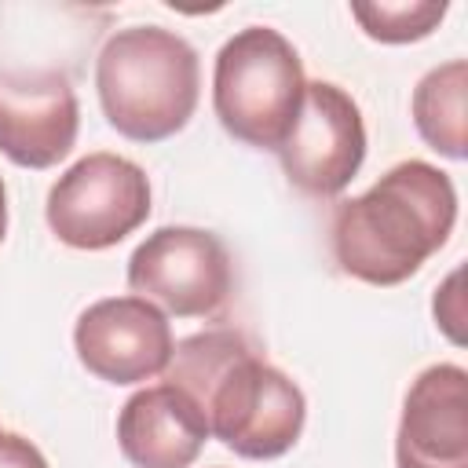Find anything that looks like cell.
<instances>
[{
	"mask_svg": "<svg viewBox=\"0 0 468 468\" xmlns=\"http://www.w3.org/2000/svg\"><path fill=\"white\" fill-rule=\"evenodd\" d=\"M165 384L179 388L205 413L208 435L245 461L289 453L307 420L303 391L230 325L179 340Z\"/></svg>",
	"mask_w": 468,
	"mask_h": 468,
	"instance_id": "cell-1",
	"label": "cell"
},
{
	"mask_svg": "<svg viewBox=\"0 0 468 468\" xmlns=\"http://www.w3.org/2000/svg\"><path fill=\"white\" fill-rule=\"evenodd\" d=\"M453 223V179L410 157L388 168L366 194L336 205L329 241L344 274L366 285H399L450 241Z\"/></svg>",
	"mask_w": 468,
	"mask_h": 468,
	"instance_id": "cell-2",
	"label": "cell"
},
{
	"mask_svg": "<svg viewBox=\"0 0 468 468\" xmlns=\"http://www.w3.org/2000/svg\"><path fill=\"white\" fill-rule=\"evenodd\" d=\"M95 88L106 121L124 139L161 143L197 110V51L165 26L117 29L95 58Z\"/></svg>",
	"mask_w": 468,
	"mask_h": 468,
	"instance_id": "cell-3",
	"label": "cell"
},
{
	"mask_svg": "<svg viewBox=\"0 0 468 468\" xmlns=\"http://www.w3.org/2000/svg\"><path fill=\"white\" fill-rule=\"evenodd\" d=\"M303 88L296 48L271 26H245L216 55L212 110L245 146L278 154L300 113Z\"/></svg>",
	"mask_w": 468,
	"mask_h": 468,
	"instance_id": "cell-4",
	"label": "cell"
},
{
	"mask_svg": "<svg viewBox=\"0 0 468 468\" xmlns=\"http://www.w3.org/2000/svg\"><path fill=\"white\" fill-rule=\"evenodd\" d=\"M150 216V179L121 154H88L48 190L51 234L80 252H102L139 230Z\"/></svg>",
	"mask_w": 468,
	"mask_h": 468,
	"instance_id": "cell-5",
	"label": "cell"
},
{
	"mask_svg": "<svg viewBox=\"0 0 468 468\" xmlns=\"http://www.w3.org/2000/svg\"><path fill=\"white\" fill-rule=\"evenodd\" d=\"M128 289L179 318H216L234 292L227 245L201 227H161L128 256Z\"/></svg>",
	"mask_w": 468,
	"mask_h": 468,
	"instance_id": "cell-6",
	"label": "cell"
},
{
	"mask_svg": "<svg viewBox=\"0 0 468 468\" xmlns=\"http://www.w3.org/2000/svg\"><path fill=\"white\" fill-rule=\"evenodd\" d=\"M282 172L311 197H336L366 161V124L358 102L333 80L303 88L300 113L278 146Z\"/></svg>",
	"mask_w": 468,
	"mask_h": 468,
	"instance_id": "cell-7",
	"label": "cell"
},
{
	"mask_svg": "<svg viewBox=\"0 0 468 468\" xmlns=\"http://www.w3.org/2000/svg\"><path fill=\"white\" fill-rule=\"evenodd\" d=\"M80 366L106 384L154 380L172 362V325L143 296H106L80 311L73 325Z\"/></svg>",
	"mask_w": 468,
	"mask_h": 468,
	"instance_id": "cell-8",
	"label": "cell"
},
{
	"mask_svg": "<svg viewBox=\"0 0 468 468\" xmlns=\"http://www.w3.org/2000/svg\"><path fill=\"white\" fill-rule=\"evenodd\" d=\"M80 106L55 69L0 73V154L22 168H51L69 157Z\"/></svg>",
	"mask_w": 468,
	"mask_h": 468,
	"instance_id": "cell-9",
	"label": "cell"
},
{
	"mask_svg": "<svg viewBox=\"0 0 468 468\" xmlns=\"http://www.w3.org/2000/svg\"><path fill=\"white\" fill-rule=\"evenodd\" d=\"M399 468H468V373L428 366L406 391L395 435Z\"/></svg>",
	"mask_w": 468,
	"mask_h": 468,
	"instance_id": "cell-10",
	"label": "cell"
},
{
	"mask_svg": "<svg viewBox=\"0 0 468 468\" xmlns=\"http://www.w3.org/2000/svg\"><path fill=\"white\" fill-rule=\"evenodd\" d=\"M205 439V413L172 384L135 391L117 413V442L132 468H190Z\"/></svg>",
	"mask_w": 468,
	"mask_h": 468,
	"instance_id": "cell-11",
	"label": "cell"
},
{
	"mask_svg": "<svg viewBox=\"0 0 468 468\" xmlns=\"http://www.w3.org/2000/svg\"><path fill=\"white\" fill-rule=\"evenodd\" d=\"M464 91H468V62L450 58L420 77L413 88V124L420 139L442 157H464Z\"/></svg>",
	"mask_w": 468,
	"mask_h": 468,
	"instance_id": "cell-12",
	"label": "cell"
},
{
	"mask_svg": "<svg viewBox=\"0 0 468 468\" xmlns=\"http://www.w3.org/2000/svg\"><path fill=\"white\" fill-rule=\"evenodd\" d=\"M450 4L446 0H377V4H351L355 22L362 26L366 37L380 44H410L424 40L439 22L446 18Z\"/></svg>",
	"mask_w": 468,
	"mask_h": 468,
	"instance_id": "cell-13",
	"label": "cell"
},
{
	"mask_svg": "<svg viewBox=\"0 0 468 468\" xmlns=\"http://www.w3.org/2000/svg\"><path fill=\"white\" fill-rule=\"evenodd\" d=\"M457 285H461V271H453V274L446 278L442 292H435V322L446 329V336H450L453 344L464 340V336H461L464 311H461V292H457Z\"/></svg>",
	"mask_w": 468,
	"mask_h": 468,
	"instance_id": "cell-14",
	"label": "cell"
},
{
	"mask_svg": "<svg viewBox=\"0 0 468 468\" xmlns=\"http://www.w3.org/2000/svg\"><path fill=\"white\" fill-rule=\"evenodd\" d=\"M0 468H48V461L26 435L4 431L0 435Z\"/></svg>",
	"mask_w": 468,
	"mask_h": 468,
	"instance_id": "cell-15",
	"label": "cell"
},
{
	"mask_svg": "<svg viewBox=\"0 0 468 468\" xmlns=\"http://www.w3.org/2000/svg\"><path fill=\"white\" fill-rule=\"evenodd\" d=\"M7 234V190H4V179H0V241Z\"/></svg>",
	"mask_w": 468,
	"mask_h": 468,
	"instance_id": "cell-16",
	"label": "cell"
},
{
	"mask_svg": "<svg viewBox=\"0 0 468 468\" xmlns=\"http://www.w3.org/2000/svg\"><path fill=\"white\" fill-rule=\"evenodd\" d=\"M0 435H4V431H0Z\"/></svg>",
	"mask_w": 468,
	"mask_h": 468,
	"instance_id": "cell-17",
	"label": "cell"
}]
</instances>
